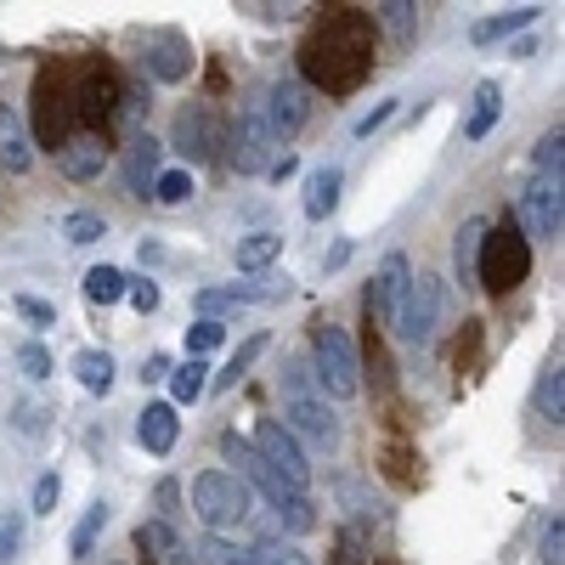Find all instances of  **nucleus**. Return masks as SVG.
Wrapping results in <instances>:
<instances>
[{
  "mask_svg": "<svg viewBox=\"0 0 565 565\" xmlns=\"http://www.w3.org/2000/svg\"><path fill=\"white\" fill-rule=\"evenodd\" d=\"M373 18L367 12H334L306 45H300V68L306 79H317L322 90H351L367 63H373Z\"/></svg>",
  "mask_w": 565,
  "mask_h": 565,
  "instance_id": "obj_1",
  "label": "nucleus"
},
{
  "mask_svg": "<svg viewBox=\"0 0 565 565\" xmlns=\"http://www.w3.org/2000/svg\"><path fill=\"white\" fill-rule=\"evenodd\" d=\"M221 452H226V458L238 463L244 476H249V481L260 487V498H266V503L277 509V521L289 526V532H311V526H317V509H311V498H306V492H295L289 481H277L271 469L260 463V452H255V447H249V441H244L238 430H226V436H221Z\"/></svg>",
  "mask_w": 565,
  "mask_h": 565,
  "instance_id": "obj_2",
  "label": "nucleus"
},
{
  "mask_svg": "<svg viewBox=\"0 0 565 565\" xmlns=\"http://www.w3.org/2000/svg\"><path fill=\"white\" fill-rule=\"evenodd\" d=\"M311 380L322 385V396H334V402H351L362 396V362H356V345L345 328H317V340H311Z\"/></svg>",
  "mask_w": 565,
  "mask_h": 565,
  "instance_id": "obj_3",
  "label": "nucleus"
},
{
  "mask_svg": "<svg viewBox=\"0 0 565 565\" xmlns=\"http://www.w3.org/2000/svg\"><path fill=\"white\" fill-rule=\"evenodd\" d=\"M526 271H532V244L521 238V226H514V221L487 226L481 266H476L481 289H487V295H509V289H521V282H526Z\"/></svg>",
  "mask_w": 565,
  "mask_h": 565,
  "instance_id": "obj_4",
  "label": "nucleus"
},
{
  "mask_svg": "<svg viewBox=\"0 0 565 565\" xmlns=\"http://www.w3.org/2000/svg\"><path fill=\"white\" fill-rule=\"evenodd\" d=\"M193 509L215 537H226V532H238L249 521V487L238 476H226V469H204V476L193 481Z\"/></svg>",
  "mask_w": 565,
  "mask_h": 565,
  "instance_id": "obj_5",
  "label": "nucleus"
},
{
  "mask_svg": "<svg viewBox=\"0 0 565 565\" xmlns=\"http://www.w3.org/2000/svg\"><path fill=\"white\" fill-rule=\"evenodd\" d=\"M441 300H447L441 295V277H413L402 306H396V317H391L396 340L402 345H430L436 340V322H441Z\"/></svg>",
  "mask_w": 565,
  "mask_h": 565,
  "instance_id": "obj_6",
  "label": "nucleus"
},
{
  "mask_svg": "<svg viewBox=\"0 0 565 565\" xmlns=\"http://www.w3.org/2000/svg\"><path fill=\"white\" fill-rule=\"evenodd\" d=\"M74 103V90H68V79H63V68H40V79H34V130H40V148H63L68 141V108Z\"/></svg>",
  "mask_w": 565,
  "mask_h": 565,
  "instance_id": "obj_7",
  "label": "nucleus"
},
{
  "mask_svg": "<svg viewBox=\"0 0 565 565\" xmlns=\"http://www.w3.org/2000/svg\"><path fill=\"white\" fill-rule=\"evenodd\" d=\"M255 452H260V463L271 469L277 481H289L295 492H306L311 487V463H306V447L282 430L277 418H260V430H255V441H249Z\"/></svg>",
  "mask_w": 565,
  "mask_h": 565,
  "instance_id": "obj_8",
  "label": "nucleus"
},
{
  "mask_svg": "<svg viewBox=\"0 0 565 565\" xmlns=\"http://www.w3.org/2000/svg\"><path fill=\"white\" fill-rule=\"evenodd\" d=\"M514 226H526L521 238L532 244V238H559L565 232V199H559V175H532L526 186H521V221Z\"/></svg>",
  "mask_w": 565,
  "mask_h": 565,
  "instance_id": "obj_9",
  "label": "nucleus"
},
{
  "mask_svg": "<svg viewBox=\"0 0 565 565\" xmlns=\"http://www.w3.org/2000/svg\"><path fill=\"white\" fill-rule=\"evenodd\" d=\"M311 114V97H306V85L300 79H271L266 85V103H260V119L271 130V141H289Z\"/></svg>",
  "mask_w": 565,
  "mask_h": 565,
  "instance_id": "obj_10",
  "label": "nucleus"
},
{
  "mask_svg": "<svg viewBox=\"0 0 565 565\" xmlns=\"http://www.w3.org/2000/svg\"><path fill=\"white\" fill-rule=\"evenodd\" d=\"M289 424H282V430H289L295 441H306V447H317V452H334L340 447V418L328 413L322 402H289V413H282Z\"/></svg>",
  "mask_w": 565,
  "mask_h": 565,
  "instance_id": "obj_11",
  "label": "nucleus"
},
{
  "mask_svg": "<svg viewBox=\"0 0 565 565\" xmlns=\"http://www.w3.org/2000/svg\"><path fill=\"white\" fill-rule=\"evenodd\" d=\"M103 164H108V136L103 130H79V136H68L57 148V170L68 181H97Z\"/></svg>",
  "mask_w": 565,
  "mask_h": 565,
  "instance_id": "obj_12",
  "label": "nucleus"
},
{
  "mask_svg": "<svg viewBox=\"0 0 565 565\" xmlns=\"http://www.w3.org/2000/svg\"><path fill=\"white\" fill-rule=\"evenodd\" d=\"M74 103H79V119L97 130L114 119V103H119V79L108 68H85L79 74V90H74Z\"/></svg>",
  "mask_w": 565,
  "mask_h": 565,
  "instance_id": "obj_13",
  "label": "nucleus"
},
{
  "mask_svg": "<svg viewBox=\"0 0 565 565\" xmlns=\"http://www.w3.org/2000/svg\"><path fill=\"white\" fill-rule=\"evenodd\" d=\"M148 68H153V79H164V85H175V79L193 74V45H186V34L159 29V34L148 40Z\"/></svg>",
  "mask_w": 565,
  "mask_h": 565,
  "instance_id": "obj_14",
  "label": "nucleus"
},
{
  "mask_svg": "<svg viewBox=\"0 0 565 565\" xmlns=\"http://www.w3.org/2000/svg\"><path fill=\"white\" fill-rule=\"evenodd\" d=\"M407 282H413V271H407V260L402 255H385V266H380V277H373V289H367V322L373 317H396V306H402V295H407Z\"/></svg>",
  "mask_w": 565,
  "mask_h": 565,
  "instance_id": "obj_15",
  "label": "nucleus"
},
{
  "mask_svg": "<svg viewBox=\"0 0 565 565\" xmlns=\"http://www.w3.org/2000/svg\"><path fill=\"white\" fill-rule=\"evenodd\" d=\"M136 548H141V559H148V565H193V548L175 537L170 521H141L136 526Z\"/></svg>",
  "mask_w": 565,
  "mask_h": 565,
  "instance_id": "obj_16",
  "label": "nucleus"
},
{
  "mask_svg": "<svg viewBox=\"0 0 565 565\" xmlns=\"http://www.w3.org/2000/svg\"><path fill=\"white\" fill-rule=\"evenodd\" d=\"M271 148H277V141H271V130H266V119H260V103H255V108L238 119V130H232V164H238V170H260Z\"/></svg>",
  "mask_w": 565,
  "mask_h": 565,
  "instance_id": "obj_17",
  "label": "nucleus"
},
{
  "mask_svg": "<svg viewBox=\"0 0 565 565\" xmlns=\"http://www.w3.org/2000/svg\"><path fill=\"white\" fill-rule=\"evenodd\" d=\"M175 436H181V418H175V407L170 402H153V407H141L136 413V441L148 447V452H170L175 447Z\"/></svg>",
  "mask_w": 565,
  "mask_h": 565,
  "instance_id": "obj_18",
  "label": "nucleus"
},
{
  "mask_svg": "<svg viewBox=\"0 0 565 565\" xmlns=\"http://www.w3.org/2000/svg\"><path fill=\"white\" fill-rule=\"evenodd\" d=\"M340 186H345V175H340L334 164L311 170V175H306V215H311V221L334 215V204H340Z\"/></svg>",
  "mask_w": 565,
  "mask_h": 565,
  "instance_id": "obj_19",
  "label": "nucleus"
},
{
  "mask_svg": "<svg viewBox=\"0 0 565 565\" xmlns=\"http://www.w3.org/2000/svg\"><path fill=\"white\" fill-rule=\"evenodd\" d=\"M159 153H164V148H159L153 136H136V141H130V164H125V181H130V193H136V199H148V181L159 175Z\"/></svg>",
  "mask_w": 565,
  "mask_h": 565,
  "instance_id": "obj_20",
  "label": "nucleus"
},
{
  "mask_svg": "<svg viewBox=\"0 0 565 565\" xmlns=\"http://www.w3.org/2000/svg\"><path fill=\"white\" fill-rule=\"evenodd\" d=\"M481 244H487V221H481V215H469V221L458 226V244H452V260H458V277H463V282H476Z\"/></svg>",
  "mask_w": 565,
  "mask_h": 565,
  "instance_id": "obj_21",
  "label": "nucleus"
},
{
  "mask_svg": "<svg viewBox=\"0 0 565 565\" xmlns=\"http://www.w3.org/2000/svg\"><path fill=\"white\" fill-rule=\"evenodd\" d=\"M210 391V367L199 356H186L181 367H170V407H186V402H199Z\"/></svg>",
  "mask_w": 565,
  "mask_h": 565,
  "instance_id": "obj_22",
  "label": "nucleus"
},
{
  "mask_svg": "<svg viewBox=\"0 0 565 565\" xmlns=\"http://www.w3.org/2000/svg\"><path fill=\"white\" fill-rule=\"evenodd\" d=\"M498 108H503L498 79H481V85H476V114H469V125H463V141H481V136L498 125Z\"/></svg>",
  "mask_w": 565,
  "mask_h": 565,
  "instance_id": "obj_23",
  "label": "nucleus"
},
{
  "mask_svg": "<svg viewBox=\"0 0 565 565\" xmlns=\"http://www.w3.org/2000/svg\"><path fill=\"white\" fill-rule=\"evenodd\" d=\"M532 402H537V413H543V418H554V424L565 418V367H559V356L537 373V391H532Z\"/></svg>",
  "mask_w": 565,
  "mask_h": 565,
  "instance_id": "obj_24",
  "label": "nucleus"
},
{
  "mask_svg": "<svg viewBox=\"0 0 565 565\" xmlns=\"http://www.w3.org/2000/svg\"><path fill=\"white\" fill-rule=\"evenodd\" d=\"M537 18H543V7H514V12H503V18L476 23V29H469V40H476V45H492V40H509L514 29H526V23H537Z\"/></svg>",
  "mask_w": 565,
  "mask_h": 565,
  "instance_id": "obj_25",
  "label": "nucleus"
},
{
  "mask_svg": "<svg viewBox=\"0 0 565 565\" xmlns=\"http://www.w3.org/2000/svg\"><path fill=\"white\" fill-rule=\"evenodd\" d=\"M74 373H79V385H85L90 396H108V391H114V356H108V351H79V356H74Z\"/></svg>",
  "mask_w": 565,
  "mask_h": 565,
  "instance_id": "obj_26",
  "label": "nucleus"
},
{
  "mask_svg": "<svg viewBox=\"0 0 565 565\" xmlns=\"http://www.w3.org/2000/svg\"><path fill=\"white\" fill-rule=\"evenodd\" d=\"M282 255V238L277 232H249V238H238V271H260Z\"/></svg>",
  "mask_w": 565,
  "mask_h": 565,
  "instance_id": "obj_27",
  "label": "nucleus"
},
{
  "mask_svg": "<svg viewBox=\"0 0 565 565\" xmlns=\"http://www.w3.org/2000/svg\"><path fill=\"white\" fill-rule=\"evenodd\" d=\"M85 300H90V306L125 300V271H119V266H90V271H85Z\"/></svg>",
  "mask_w": 565,
  "mask_h": 565,
  "instance_id": "obj_28",
  "label": "nucleus"
},
{
  "mask_svg": "<svg viewBox=\"0 0 565 565\" xmlns=\"http://www.w3.org/2000/svg\"><path fill=\"white\" fill-rule=\"evenodd\" d=\"M0 164L29 170V141H23V125H18L12 108H0Z\"/></svg>",
  "mask_w": 565,
  "mask_h": 565,
  "instance_id": "obj_29",
  "label": "nucleus"
},
{
  "mask_svg": "<svg viewBox=\"0 0 565 565\" xmlns=\"http://www.w3.org/2000/svg\"><path fill=\"white\" fill-rule=\"evenodd\" d=\"M103 526H108V503H90V509H85V521H79V526H74V537H68V554H74V559H85L90 548H97Z\"/></svg>",
  "mask_w": 565,
  "mask_h": 565,
  "instance_id": "obj_30",
  "label": "nucleus"
},
{
  "mask_svg": "<svg viewBox=\"0 0 565 565\" xmlns=\"http://www.w3.org/2000/svg\"><path fill=\"white\" fill-rule=\"evenodd\" d=\"M260 351H266V334H255V340H244L238 351H232V362H226V367L215 373V385H221V391H232V385H238V380H244V373H249V367L260 362Z\"/></svg>",
  "mask_w": 565,
  "mask_h": 565,
  "instance_id": "obj_31",
  "label": "nucleus"
},
{
  "mask_svg": "<svg viewBox=\"0 0 565 565\" xmlns=\"http://www.w3.org/2000/svg\"><path fill=\"white\" fill-rule=\"evenodd\" d=\"M175 141H181V153H193V159H204L210 153V119L193 108V114H181V125H175Z\"/></svg>",
  "mask_w": 565,
  "mask_h": 565,
  "instance_id": "obj_32",
  "label": "nucleus"
},
{
  "mask_svg": "<svg viewBox=\"0 0 565 565\" xmlns=\"http://www.w3.org/2000/svg\"><path fill=\"white\" fill-rule=\"evenodd\" d=\"M226 345V322H210V317H199L193 328H186V356H210V351H221Z\"/></svg>",
  "mask_w": 565,
  "mask_h": 565,
  "instance_id": "obj_33",
  "label": "nucleus"
},
{
  "mask_svg": "<svg viewBox=\"0 0 565 565\" xmlns=\"http://www.w3.org/2000/svg\"><path fill=\"white\" fill-rule=\"evenodd\" d=\"M63 238L85 249V244H97V238H108V221H103V215H90V210H74V215L63 221Z\"/></svg>",
  "mask_w": 565,
  "mask_h": 565,
  "instance_id": "obj_34",
  "label": "nucleus"
},
{
  "mask_svg": "<svg viewBox=\"0 0 565 565\" xmlns=\"http://www.w3.org/2000/svg\"><path fill=\"white\" fill-rule=\"evenodd\" d=\"M153 199L159 204H186V199H193V175H186V170H164L153 181Z\"/></svg>",
  "mask_w": 565,
  "mask_h": 565,
  "instance_id": "obj_35",
  "label": "nucleus"
},
{
  "mask_svg": "<svg viewBox=\"0 0 565 565\" xmlns=\"http://www.w3.org/2000/svg\"><path fill=\"white\" fill-rule=\"evenodd\" d=\"M559 164H565V136L548 130V136L537 141V175H559Z\"/></svg>",
  "mask_w": 565,
  "mask_h": 565,
  "instance_id": "obj_36",
  "label": "nucleus"
},
{
  "mask_svg": "<svg viewBox=\"0 0 565 565\" xmlns=\"http://www.w3.org/2000/svg\"><path fill=\"white\" fill-rule=\"evenodd\" d=\"M255 565H311V559L289 543H266V548H255Z\"/></svg>",
  "mask_w": 565,
  "mask_h": 565,
  "instance_id": "obj_37",
  "label": "nucleus"
},
{
  "mask_svg": "<svg viewBox=\"0 0 565 565\" xmlns=\"http://www.w3.org/2000/svg\"><path fill=\"white\" fill-rule=\"evenodd\" d=\"M12 306H18V317H29V322H40V328L57 322V306H45V300H34V295H18Z\"/></svg>",
  "mask_w": 565,
  "mask_h": 565,
  "instance_id": "obj_38",
  "label": "nucleus"
},
{
  "mask_svg": "<svg viewBox=\"0 0 565 565\" xmlns=\"http://www.w3.org/2000/svg\"><path fill=\"white\" fill-rule=\"evenodd\" d=\"M125 295H130V306H136L141 317H148V311H159V289H153L148 277H141V282H130V277H125Z\"/></svg>",
  "mask_w": 565,
  "mask_h": 565,
  "instance_id": "obj_39",
  "label": "nucleus"
},
{
  "mask_svg": "<svg viewBox=\"0 0 565 565\" xmlns=\"http://www.w3.org/2000/svg\"><path fill=\"white\" fill-rule=\"evenodd\" d=\"M18 367L29 373V380H45V373H52V356H45V345H23L18 351Z\"/></svg>",
  "mask_w": 565,
  "mask_h": 565,
  "instance_id": "obj_40",
  "label": "nucleus"
},
{
  "mask_svg": "<svg viewBox=\"0 0 565 565\" xmlns=\"http://www.w3.org/2000/svg\"><path fill=\"white\" fill-rule=\"evenodd\" d=\"M57 498H63V481H57V476H40V487H34V514H52Z\"/></svg>",
  "mask_w": 565,
  "mask_h": 565,
  "instance_id": "obj_41",
  "label": "nucleus"
},
{
  "mask_svg": "<svg viewBox=\"0 0 565 565\" xmlns=\"http://www.w3.org/2000/svg\"><path fill=\"white\" fill-rule=\"evenodd\" d=\"M199 311H204L210 322H221V311H238V300H232L226 289H204V295H199Z\"/></svg>",
  "mask_w": 565,
  "mask_h": 565,
  "instance_id": "obj_42",
  "label": "nucleus"
},
{
  "mask_svg": "<svg viewBox=\"0 0 565 565\" xmlns=\"http://www.w3.org/2000/svg\"><path fill=\"white\" fill-rule=\"evenodd\" d=\"M543 565H565V526H559V514H554V526L543 532Z\"/></svg>",
  "mask_w": 565,
  "mask_h": 565,
  "instance_id": "obj_43",
  "label": "nucleus"
},
{
  "mask_svg": "<svg viewBox=\"0 0 565 565\" xmlns=\"http://www.w3.org/2000/svg\"><path fill=\"white\" fill-rule=\"evenodd\" d=\"M204 554H210L215 565H255V554H244V548H232V543H221V537H215V543H210Z\"/></svg>",
  "mask_w": 565,
  "mask_h": 565,
  "instance_id": "obj_44",
  "label": "nucleus"
},
{
  "mask_svg": "<svg viewBox=\"0 0 565 565\" xmlns=\"http://www.w3.org/2000/svg\"><path fill=\"white\" fill-rule=\"evenodd\" d=\"M391 114H396V97H385V103L373 108L367 119H356V136H373V130H380V125H391Z\"/></svg>",
  "mask_w": 565,
  "mask_h": 565,
  "instance_id": "obj_45",
  "label": "nucleus"
},
{
  "mask_svg": "<svg viewBox=\"0 0 565 565\" xmlns=\"http://www.w3.org/2000/svg\"><path fill=\"white\" fill-rule=\"evenodd\" d=\"M380 23H385V29H402V34H407V23H413V7H380Z\"/></svg>",
  "mask_w": 565,
  "mask_h": 565,
  "instance_id": "obj_46",
  "label": "nucleus"
},
{
  "mask_svg": "<svg viewBox=\"0 0 565 565\" xmlns=\"http://www.w3.org/2000/svg\"><path fill=\"white\" fill-rule=\"evenodd\" d=\"M18 554V521H0V565Z\"/></svg>",
  "mask_w": 565,
  "mask_h": 565,
  "instance_id": "obj_47",
  "label": "nucleus"
},
{
  "mask_svg": "<svg viewBox=\"0 0 565 565\" xmlns=\"http://www.w3.org/2000/svg\"><path fill=\"white\" fill-rule=\"evenodd\" d=\"M141 380H170V356H148L141 362Z\"/></svg>",
  "mask_w": 565,
  "mask_h": 565,
  "instance_id": "obj_48",
  "label": "nucleus"
},
{
  "mask_svg": "<svg viewBox=\"0 0 565 565\" xmlns=\"http://www.w3.org/2000/svg\"><path fill=\"white\" fill-rule=\"evenodd\" d=\"M175 503H181V487H175V481H159V509L175 514Z\"/></svg>",
  "mask_w": 565,
  "mask_h": 565,
  "instance_id": "obj_49",
  "label": "nucleus"
},
{
  "mask_svg": "<svg viewBox=\"0 0 565 565\" xmlns=\"http://www.w3.org/2000/svg\"><path fill=\"white\" fill-rule=\"evenodd\" d=\"M18 430H23V436H40V413H34V407H23V418H18Z\"/></svg>",
  "mask_w": 565,
  "mask_h": 565,
  "instance_id": "obj_50",
  "label": "nucleus"
},
{
  "mask_svg": "<svg viewBox=\"0 0 565 565\" xmlns=\"http://www.w3.org/2000/svg\"><path fill=\"white\" fill-rule=\"evenodd\" d=\"M345 260H351V244H334V255H328L322 266H328V271H334V266H345Z\"/></svg>",
  "mask_w": 565,
  "mask_h": 565,
  "instance_id": "obj_51",
  "label": "nucleus"
}]
</instances>
